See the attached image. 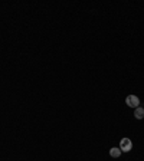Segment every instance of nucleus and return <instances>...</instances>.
<instances>
[{"mask_svg":"<svg viewBox=\"0 0 144 161\" xmlns=\"http://www.w3.org/2000/svg\"><path fill=\"white\" fill-rule=\"evenodd\" d=\"M125 104L130 108L135 109V108L140 107V99H138V97H135V95H128V97L125 98Z\"/></svg>","mask_w":144,"mask_h":161,"instance_id":"1","label":"nucleus"},{"mask_svg":"<svg viewBox=\"0 0 144 161\" xmlns=\"http://www.w3.org/2000/svg\"><path fill=\"white\" fill-rule=\"evenodd\" d=\"M133 148V142L130 138H122L121 142H120V150L122 152H128V151H131Z\"/></svg>","mask_w":144,"mask_h":161,"instance_id":"2","label":"nucleus"},{"mask_svg":"<svg viewBox=\"0 0 144 161\" xmlns=\"http://www.w3.org/2000/svg\"><path fill=\"white\" fill-rule=\"evenodd\" d=\"M121 152L122 151L120 150V148H117V147H112L110 150V155L112 157V158H118L120 155H121Z\"/></svg>","mask_w":144,"mask_h":161,"instance_id":"3","label":"nucleus"},{"mask_svg":"<svg viewBox=\"0 0 144 161\" xmlns=\"http://www.w3.org/2000/svg\"><path fill=\"white\" fill-rule=\"evenodd\" d=\"M134 117L137 119H143L144 118V109L141 107L135 108V111H134Z\"/></svg>","mask_w":144,"mask_h":161,"instance_id":"4","label":"nucleus"}]
</instances>
